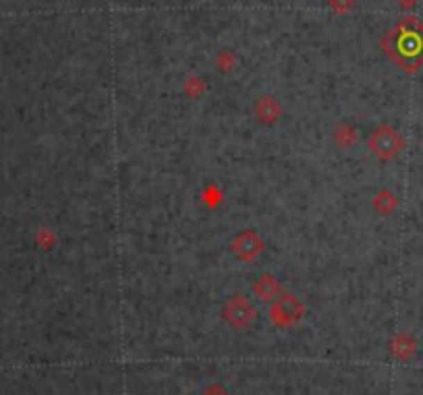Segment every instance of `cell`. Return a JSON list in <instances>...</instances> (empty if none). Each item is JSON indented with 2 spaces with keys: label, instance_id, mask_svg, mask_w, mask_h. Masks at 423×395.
<instances>
[{
  "label": "cell",
  "instance_id": "277c9868",
  "mask_svg": "<svg viewBox=\"0 0 423 395\" xmlns=\"http://www.w3.org/2000/svg\"><path fill=\"white\" fill-rule=\"evenodd\" d=\"M256 294L260 296V298H264V300H272V298H276L279 296V292H281V283L274 279V277H270V275H264V277H260L258 281H256Z\"/></svg>",
  "mask_w": 423,
  "mask_h": 395
},
{
  "label": "cell",
  "instance_id": "5b68a950",
  "mask_svg": "<svg viewBox=\"0 0 423 395\" xmlns=\"http://www.w3.org/2000/svg\"><path fill=\"white\" fill-rule=\"evenodd\" d=\"M237 251L243 255V257H254L262 251V245L260 240L254 236V234H243L237 243Z\"/></svg>",
  "mask_w": 423,
  "mask_h": 395
},
{
  "label": "cell",
  "instance_id": "7a4b0ae2",
  "mask_svg": "<svg viewBox=\"0 0 423 395\" xmlns=\"http://www.w3.org/2000/svg\"><path fill=\"white\" fill-rule=\"evenodd\" d=\"M301 317V304L297 298L292 296H284L279 300V304L274 306L272 310V319L274 323H281V325H288L292 321H297Z\"/></svg>",
  "mask_w": 423,
  "mask_h": 395
},
{
  "label": "cell",
  "instance_id": "3957f363",
  "mask_svg": "<svg viewBox=\"0 0 423 395\" xmlns=\"http://www.w3.org/2000/svg\"><path fill=\"white\" fill-rule=\"evenodd\" d=\"M372 147L378 155H390L397 151V137L390 131H378L372 139Z\"/></svg>",
  "mask_w": 423,
  "mask_h": 395
},
{
  "label": "cell",
  "instance_id": "6da1fadb",
  "mask_svg": "<svg viewBox=\"0 0 423 395\" xmlns=\"http://www.w3.org/2000/svg\"><path fill=\"white\" fill-rule=\"evenodd\" d=\"M224 317H226V321H229L231 325H235V327H247V325L254 321L256 313H254V308H251V304H249L247 300L235 298V300H231V302L226 304Z\"/></svg>",
  "mask_w": 423,
  "mask_h": 395
}]
</instances>
